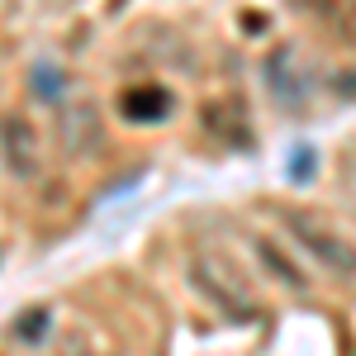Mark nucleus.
<instances>
[{"instance_id":"obj_1","label":"nucleus","mask_w":356,"mask_h":356,"mask_svg":"<svg viewBox=\"0 0 356 356\" xmlns=\"http://www.w3.org/2000/svg\"><path fill=\"white\" fill-rule=\"evenodd\" d=\"M285 223H290L295 243L309 252V261H314L318 271H328V275H356V247L347 243L342 233L323 228L318 219H304V214H285Z\"/></svg>"},{"instance_id":"obj_2","label":"nucleus","mask_w":356,"mask_h":356,"mask_svg":"<svg viewBox=\"0 0 356 356\" xmlns=\"http://www.w3.org/2000/svg\"><path fill=\"white\" fill-rule=\"evenodd\" d=\"M0 166L15 181H33L43 171V143H38L33 119H24V114H0Z\"/></svg>"},{"instance_id":"obj_3","label":"nucleus","mask_w":356,"mask_h":356,"mask_svg":"<svg viewBox=\"0 0 356 356\" xmlns=\"http://www.w3.org/2000/svg\"><path fill=\"white\" fill-rule=\"evenodd\" d=\"M191 280L214 304H219L228 318H252V309H257V304H252V295L233 280V271H223V266H214V261H204V257H200V261H191Z\"/></svg>"},{"instance_id":"obj_4","label":"nucleus","mask_w":356,"mask_h":356,"mask_svg":"<svg viewBox=\"0 0 356 356\" xmlns=\"http://www.w3.org/2000/svg\"><path fill=\"white\" fill-rule=\"evenodd\" d=\"M57 129H62L67 152H76V157H86V152H95V147H100V119H95V110H90V105H81V110H67Z\"/></svg>"},{"instance_id":"obj_5","label":"nucleus","mask_w":356,"mask_h":356,"mask_svg":"<svg viewBox=\"0 0 356 356\" xmlns=\"http://www.w3.org/2000/svg\"><path fill=\"white\" fill-rule=\"evenodd\" d=\"M119 105H124V114H129L134 124H152L157 114H166L171 95H166V90H157V86H134V90L119 100Z\"/></svg>"},{"instance_id":"obj_6","label":"nucleus","mask_w":356,"mask_h":356,"mask_svg":"<svg viewBox=\"0 0 356 356\" xmlns=\"http://www.w3.org/2000/svg\"><path fill=\"white\" fill-rule=\"evenodd\" d=\"M252 247H257L261 266H266V271H271L280 285H290V290H304V285H309V280L300 275V266H295V261L280 252V243H271V238H252Z\"/></svg>"},{"instance_id":"obj_7","label":"nucleus","mask_w":356,"mask_h":356,"mask_svg":"<svg viewBox=\"0 0 356 356\" xmlns=\"http://www.w3.org/2000/svg\"><path fill=\"white\" fill-rule=\"evenodd\" d=\"M62 90H67V81H62V72H57V67H48V62H43V67H33V95L57 100Z\"/></svg>"},{"instance_id":"obj_8","label":"nucleus","mask_w":356,"mask_h":356,"mask_svg":"<svg viewBox=\"0 0 356 356\" xmlns=\"http://www.w3.org/2000/svg\"><path fill=\"white\" fill-rule=\"evenodd\" d=\"M48 356H100V352H95V347H86L81 337H62V342H57Z\"/></svg>"}]
</instances>
